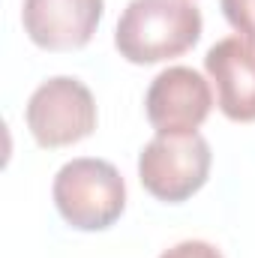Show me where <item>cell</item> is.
Instances as JSON below:
<instances>
[{
	"instance_id": "1",
	"label": "cell",
	"mask_w": 255,
	"mask_h": 258,
	"mask_svg": "<svg viewBox=\"0 0 255 258\" xmlns=\"http://www.w3.org/2000/svg\"><path fill=\"white\" fill-rule=\"evenodd\" d=\"M201 12L189 0H129L114 45L129 63H162L186 54L201 39Z\"/></svg>"
},
{
	"instance_id": "2",
	"label": "cell",
	"mask_w": 255,
	"mask_h": 258,
	"mask_svg": "<svg viewBox=\"0 0 255 258\" xmlns=\"http://www.w3.org/2000/svg\"><path fill=\"white\" fill-rule=\"evenodd\" d=\"M57 213L78 231H102L114 225L126 207V183L120 171L93 156H78L54 174Z\"/></svg>"
},
{
	"instance_id": "3",
	"label": "cell",
	"mask_w": 255,
	"mask_h": 258,
	"mask_svg": "<svg viewBox=\"0 0 255 258\" xmlns=\"http://www.w3.org/2000/svg\"><path fill=\"white\" fill-rule=\"evenodd\" d=\"M210 144L201 132L156 135L138 153V180L147 192L165 204H180L207 183Z\"/></svg>"
},
{
	"instance_id": "4",
	"label": "cell",
	"mask_w": 255,
	"mask_h": 258,
	"mask_svg": "<svg viewBox=\"0 0 255 258\" xmlns=\"http://www.w3.org/2000/svg\"><path fill=\"white\" fill-rule=\"evenodd\" d=\"M24 120L39 147H69L84 141L96 129V102L87 84L69 75H57L33 90Z\"/></svg>"
},
{
	"instance_id": "5",
	"label": "cell",
	"mask_w": 255,
	"mask_h": 258,
	"mask_svg": "<svg viewBox=\"0 0 255 258\" xmlns=\"http://www.w3.org/2000/svg\"><path fill=\"white\" fill-rule=\"evenodd\" d=\"M213 108L210 84L201 72L189 66H168L162 69L144 96V111L156 135H186L198 132Z\"/></svg>"
},
{
	"instance_id": "6",
	"label": "cell",
	"mask_w": 255,
	"mask_h": 258,
	"mask_svg": "<svg viewBox=\"0 0 255 258\" xmlns=\"http://www.w3.org/2000/svg\"><path fill=\"white\" fill-rule=\"evenodd\" d=\"M105 0H24V33L45 51L84 48L99 21Z\"/></svg>"
},
{
	"instance_id": "7",
	"label": "cell",
	"mask_w": 255,
	"mask_h": 258,
	"mask_svg": "<svg viewBox=\"0 0 255 258\" xmlns=\"http://www.w3.org/2000/svg\"><path fill=\"white\" fill-rule=\"evenodd\" d=\"M204 69L216 84V105L234 123L255 120V48L240 36L219 39L207 54Z\"/></svg>"
},
{
	"instance_id": "8",
	"label": "cell",
	"mask_w": 255,
	"mask_h": 258,
	"mask_svg": "<svg viewBox=\"0 0 255 258\" xmlns=\"http://www.w3.org/2000/svg\"><path fill=\"white\" fill-rule=\"evenodd\" d=\"M225 21L240 33V39L255 48V0H219Z\"/></svg>"
},
{
	"instance_id": "9",
	"label": "cell",
	"mask_w": 255,
	"mask_h": 258,
	"mask_svg": "<svg viewBox=\"0 0 255 258\" xmlns=\"http://www.w3.org/2000/svg\"><path fill=\"white\" fill-rule=\"evenodd\" d=\"M159 258H222V252L207 240H183V243L165 249Z\"/></svg>"
}]
</instances>
